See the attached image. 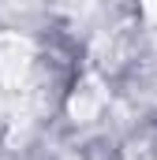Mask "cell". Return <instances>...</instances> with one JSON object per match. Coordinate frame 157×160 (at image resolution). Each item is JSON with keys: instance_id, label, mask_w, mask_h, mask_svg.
<instances>
[{"instance_id": "cell-3", "label": "cell", "mask_w": 157, "mask_h": 160, "mask_svg": "<svg viewBox=\"0 0 157 160\" xmlns=\"http://www.w3.org/2000/svg\"><path fill=\"white\" fill-rule=\"evenodd\" d=\"M142 15H146V26L157 30V0H142Z\"/></svg>"}, {"instance_id": "cell-1", "label": "cell", "mask_w": 157, "mask_h": 160, "mask_svg": "<svg viewBox=\"0 0 157 160\" xmlns=\"http://www.w3.org/2000/svg\"><path fill=\"white\" fill-rule=\"evenodd\" d=\"M101 108H105V86H101V78L78 82L75 93H71V116L78 123H90V119H97Z\"/></svg>"}, {"instance_id": "cell-2", "label": "cell", "mask_w": 157, "mask_h": 160, "mask_svg": "<svg viewBox=\"0 0 157 160\" xmlns=\"http://www.w3.org/2000/svg\"><path fill=\"white\" fill-rule=\"evenodd\" d=\"M127 160H157V130L146 134V138H138V142H131Z\"/></svg>"}]
</instances>
